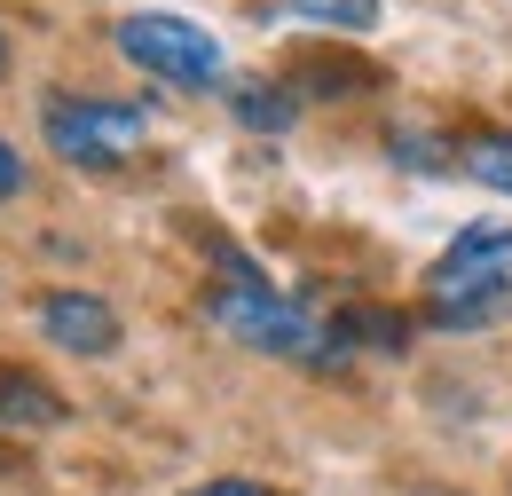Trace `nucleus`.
Segmentation results:
<instances>
[{
    "label": "nucleus",
    "instance_id": "1a4fd4ad",
    "mask_svg": "<svg viewBox=\"0 0 512 496\" xmlns=\"http://www.w3.org/2000/svg\"><path fill=\"white\" fill-rule=\"evenodd\" d=\"M457 174H473L481 189H497V197H512V134H473L465 150H457Z\"/></svg>",
    "mask_w": 512,
    "mask_h": 496
},
{
    "label": "nucleus",
    "instance_id": "4468645a",
    "mask_svg": "<svg viewBox=\"0 0 512 496\" xmlns=\"http://www.w3.org/2000/svg\"><path fill=\"white\" fill-rule=\"evenodd\" d=\"M0 71H8V32H0Z\"/></svg>",
    "mask_w": 512,
    "mask_h": 496
},
{
    "label": "nucleus",
    "instance_id": "7ed1b4c3",
    "mask_svg": "<svg viewBox=\"0 0 512 496\" xmlns=\"http://www.w3.org/2000/svg\"><path fill=\"white\" fill-rule=\"evenodd\" d=\"M40 134H48V150L64 166L111 174V166H127L134 150L150 142V111L142 103H111V95H56L40 111Z\"/></svg>",
    "mask_w": 512,
    "mask_h": 496
},
{
    "label": "nucleus",
    "instance_id": "f8f14e48",
    "mask_svg": "<svg viewBox=\"0 0 512 496\" xmlns=\"http://www.w3.org/2000/svg\"><path fill=\"white\" fill-rule=\"evenodd\" d=\"M190 496H284V489H268V481H245V473H221V481H197Z\"/></svg>",
    "mask_w": 512,
    "mask_h": 496
},
{
    "label": "nucleus",
    "instance_id": "423d86ee",
    "mask_svg": "<svg viewBox=\"0 0 512 496\" xmlns=\"http://www.w3.org/2000/svg\"><path fill=\"white\" fill-rule=\"evenodd\" d=\"M64 418H71V402L48 386V378L0 363V426H8V434H56Z\"/></svg>",
    "mask_w": 512,
    "mask_h": 496
},
{
    "label": "nucleus",
    "instance_id": "6e6552de",
    "mask_svg": "<svg viewBox=\"0 0 512 496\" xmlns=\"http://www.w3.org/2000/svg\"><path fill=\"white\" fill-rule=\"evenodd\" d=\"M426 323H434V331H489V323H512V284H497V292H465V300H434Z\"/></svg>",
    "mask_w": 512,
    "mask_h": 496
},
{
    "label": "nucleus",
    "instance_id": "f257e3e1",
    "mask_svg": "<svg viewBox=\"0 0 512 496\" xmlns=\"http://www.w3.org/2000/svg\"><path fill=\"white\" fill-rule=\"evenodd\" d=\"M205 315L237 339V347H260V355H284V363H308V371H339L355 347L339 323H323L308 300H284L268 276H221L205 292Z\"/></svg>",
    "mask_w": 512,
    "mask_h": 496
},
{
    "label": "nucleus",
    "instance_id": "0eeeda50",
    "mask_svg": "<svg viewBox=\"0 0 512 496\" xmlns=\"http://www.w3.org/2000/svg\"><path fill=\"white\" fill-rule=\"evenodd\" d=\"M229 103H237V126H253V134H292V126H300V95H292V87H276V79L237 87Z\"/></svg>",
    "mask_w": 512,
    "mask_h": 496
},
{
    "label": "nucleus",
    "instance_id": "f03ea898",
    "mask_svg": "<svg viewBox=\"0 0 512 496\" xmlns=\"http://www.w3.org/2000/svg\"><path fill=\"white\" fill-rule=\"evenodd\" d=\"M111 40H119V56H127L134 71H150L158 87H190V95H205V87L229 79V48H221L205 24L166 16V8H134V16H119Z\"/></svg>",
    "mask_w": 512,
    "mask_h": 496
},
{
    "label": "nucleus",
    "instance_id": "9d476101",
    "mask_svg": "<svg viewBox=\"0 0 512 496\" xmlns=\"http://www.w3.org/2000/svg\"><path fill=\"white\" fill-rule=\"evenodd\" d=\"M292 16H308V24H331V32H371L379 24V0H284Z\"/></svg>",
    "mask_w": 512,
    "mask_h": 496
},
{
    "label": "nucleus",
    "instance_id": "9b49d317",
    "mask_svg": "<svg viewBox=\"0 0 512 496\" xmlns=\"http://www.w3.org/2000/svg\"><path fill=\"white\" fill-rule=\"evenodd\" d=\"M386 150H394V166H418V174H442V166H449L442 142H434V134H410V126H394Z\"/></svg>",
    "mask_w": 512,
    "mask_h": 496
},
{
    "label": "nucleus",
    "instance_id": "20e7f679",
    "mask_svg": "<svg viewBox=\"0 0 512 496\" xmlns=\"http://www.w3.org/2000/svg\"><path fill=\"white\" fill-rule=\"evenodd\" d=\"M512 284V229L481 221V229H457L449 252L426 268V300H465V292H497Z\"/></svg>",
    "mask_w": 512,
    "mask_h": 496
},
{
    "label": "nucleus",
    "instance_id": "ddd939ff",
    "mask_svg": "<svg viewBox=\"0 0 512 496\" xmlns=\"http://www.w3.org/2000/svg\"><path fill=\"white\" fill-rule=\"evenodd\" d=\"M24 182H32V174H24V158L0 142V205H8V197H24Z\"/></svg>",
    "mask_w": 512,
    "mask_h": 496
},
{
    "label": "nucleus",
    "instance_id": "39448f33",
    "mask_svg": "<svg viewBox=\"0 0 512 496\" xmlns=\"http://www.w3.org/2000/svg\"><path fill=\"white\" fill-rule=\"evenodd\" d=\"M40 331H48L64 355H87V363L127 339V331H119V308H111L103 292H79V284H64V292L40 300Z\"/></svg>",
    "mask_w": 512,
    "mask_h": 496
}]
</instances>
